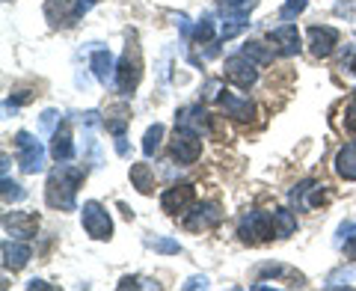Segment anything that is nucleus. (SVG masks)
<instances>
[{
  "mask_svg": "<svg viewBox=\"0 0 356 291\" xmlns=\"http://www.w3.org/2000/svg\"><path fill=\"white\" fill-rule=\"evenodd\" d=\"M83 182V170L81 166H72V164H60L57 170L48 175V187H44V199H48L51 208H60V211H74V196H77V187Z\"/></svg>",
  "mask_w": 356,
  "mask_h": 291,
  "instance_id": "obj_1",
  "label": "nucleus"
},
{
  "mask_svg": "<svg viewBox=\"0 0 356 291\" xmlns=\"http://www.w3.org/2000/svg\"><path fill=\"white\" fill-rule=\"evenodd\" d=\"M238 235L243 244H264L270 241L276 235V223H273V214L270 211H247L238 223Z\"/></svg>",
  "mask_w": 356,
  "mask_h": 291,
  "instance_id": "obj_2",
  "label": "nucleus"
},
{
  "mask_svg": "<svg viewBox=\"0 0 356 291\" xmlns=\"http://www.w3.org/2000/svg\"><path fill=\"white\" fill-rule=\"evenodd\" d=\"M143 81V60H140V48L134 42H128L122 60L116 63V89L122 95H134V89Z\"/></svg>",
  "mask_w": 356,
  "mask_h": 291,
  "instance_id": "obj_3",
  "label": "nucleus"
},
{
  "mask_svg": "<svg viewBox=\"0 0 356 291\" xmlns=\"http://www.w3.org/2000/svg\"><path fill=\"white\" fill-rule=\"evenodd\" d=\"M81 220H83V229L92 241H110V235H113V220H110L107 208L102 203H95V199L83 203Z\"/></svg>",
  "mask_w": 356,
  "mask_h": 291,
  "instance_id": "obj_4",
  "label": "nucleus"
},
{
  "mask_svg": "<svg viewBox=\"0 0 356 291\" xmlns=\"http://www.w3.org/2000/svg\"><path fill=\"white\" fill-rule=\"evenodd\" d=\"M15 152H18V164L24 173L36 175L44 170V146L33 137V134H27V131L15 134Z\"/></svg>",
  "mask_w": 356,
  "mask_h": 291,
  "instance_id": "obj_5",
  "label": "nucleus"
},
{
  "mask_svg": "<svg viewBox=\"0 0 356 291\" xmlns=\"http://www.w3.org/2000/svg\"><path fill=\"white\" fill-rule=\"evenodd\" d=\"M226 81L235 84L238 89H250L255 81H259V63H252L243 51L232 54L226 60Z\"/></svg>",
  "mask_w": 356,
  "mask_h": 291,
  "instance_id": "obj_6",
  "label": "nucleus"
},
{
  "mask_svg": "<svg viewBox=\"0 0 356 291\" xmlns=\"http://www.w3.org/2000/svg\"><path fill=\"white\" fill-rule=\"evenodd\" d=\"M202 155V134L196 131H187V128H175V137H172V158L178 164L191 166L199 161Z\"/></svg>",
  "mask_w": 356,
  "mask_h": 291,
  "instance_id": "obj_7",
  "label": "nucleus"
},
{
  "mask_svg": "<svg viewBox=\"0 0 356 291\" xmlns=\"http://www.w3.org/2000/svg\"><path fill=\"white\" fill-rule=\"evenodd\" d=\"M196 203V190L193 184H172L166 187L161 194V208L166 211L170 217H178V214H187Z\"/></svg>",
  "mask_w": 356,
  "mask_h": 291,
  "instance_id": "obj_8",
  "label": "nucleus"
},
{
  "mask_svg": "<svg viewBox=\"0 0 356 291\" xmlns=\"http://www.w3.org/2000/svg\"><path fill=\"white\" fill-rule=\"evenodd\" d=\"M321 203H327V184L315 182V178H306L291 190V205L297 211H312Z\"/></svg>",
  "mask_w": 356,
  "mask_h": 291,
  "instance_id": "obj_9",
  "label": "nucleus"
},
{
  "mask_svg": "<svg viewBox=\"0 0 356 291\" xmlns=\"http://www.w3.org/2000/svg\"><path fill=\"white\" fill-rule=\"evenodd\" d=\"M220 220H222V208L217 203H202V205H196L184 214V229L205 232V229H214Z\"/></svg>",
  "mask_w": 356,
  "mask_h": 291,
  "instance_id": "obj_10",
  "label": "nucleus"
},
{
  "mask_svg": "<svg viewBox=\"0 0 356 291\" xmlns=\"http://www.w3.org/2000/svg\"><path fill=\"white\" fill-rule=\"evenodd\" d=\"M306 36H309V51L312 54H315V57L318 60H327L330 57V54L332 51H336V45H339V30L336 27H309V33H306Z\"/></svg>",
  "mask_w": 356,
  "mask_h": 291,
  "instance_id": "obj_11",
  "label": "nucleus"
},
{
  "mask_svg": "<svg viewBox=\"0 0 356 291\" xmlns=\"http://www.w3.org/2000/svg\"><path fill=\"white\" fill-rule=\"evenodd\" d=\"M217 107L222 110L226 116L232 119H238V122H250L255 116V104L250 102V98H243V95H235V93H222L217 95Z\"/></svg>",
  "mask_w": 356,
  "mask_h": 291,
  "instance_id": "obj_12",
  "label": "nucleus"
},
{
  "mask_svg": "<svg viewBox=\"0 0 356 291\" xmlns=\"http://www.w3.org/2000/svg\"><path fill=\"white\" fill-rule=\"evenodd\" d=\"M175 128H187L196 134H208L211 131V116L202 104H187L175 113Z\"/></svg>",
  "mask_w": 356,
  "mask_h": 291,
  "instance_id": "obj_13",
  "label": "nucleus"
},
{
  "mask_svg": "<svg viewBox=\"0 0 356 291\" xmlns=\"http://www.w3.org/2000/svg\"><path fill=\"white\" fill-rule=\"evenodd\" d=\"M51 158L57 164L74 161V140H72V125L69 122H60L57 131L51 134Z\"/></svg>",
  "mask_w": 356,
  "mask_h": 291,
  "instance_id": "obj_14",
  "label": "nucleus"
},
{
  "mask_svg": "<svg viewBox=\"0 0 356 291\" xmlns=\"http://www.w3.org/2000/svg\"><path fill=\"white\" fill-rule=\"evenodd\" d=\"M44 18L51 21V27H69L81 18V13H77V3H69V0H48Z\"/></svg>",
  "mask_w": 356,
  "mask_h": 291,
  "instance_id": "obj_15",
  "label": "nucleus"
},
{
  "mask_svg": "<svg viewBox=\"0 0 356 291\" xmlns=\"http://www.w3.org/2000/svg\"><path fill=\"white\" fill-rule=\"evenodd\" d=\"M3 229L13 232V238H33L39 229V217L27 214V211H13V214L3 217Z\"/></svg>",
  "mask_w": 356,
  "mask_h": 291,
  "instance_id": "obj_16",
  "label": "nucleus"
},
{
  "mask_svg": "<svg viewBox=\"0 0 356 291\" xmlns=\"http://www.w3.org/2000/svg\"><path fill=\"white\" fill-rule=\"evenodd\" d=\"M267 39L280 45V51L285 54V57H294V54L303 51V42H300V33H297V27H294V24H288V21H285L282 27H276V30L267 33Z\"/></svg>",
  "mask_w": 356,
  "mask_h": 291,
  "instance_id": "obj_17",
  "label": "nucleus"
},
{
  "mask_svg": "<svg viewBox=\"0 0 356 291\" xmlns=\"http://www.w3.org/2000/svg\"><path fill=\"white\" fill-rule=\"evenodd\" d=\"M89 69L98 77L102 84H113L116 81V63H113V54L107 48H92V57H89Z\"/></svg>",
  "mask_w": 356,
  "mask_h": 291,
  "instance_id": "obj_18",
  "label": "nucleus"
},
{
  "mask_svg": "<svg viewBox=\"0 0 356 291\" xmlns=\"http://www.w3.org/2000/svg\"><path fill=\"white\" fill-rule=\"evenodd\" d=\"M30 255H33V250H30V244H21V241H3V267L9 271H21L27 262H30Z\"/></svg>",
  "mask_w": 356,
  "mask_h": 291,
  "instance_id": "obj_19",
  "label": "nucleus"
},
{
  "mask_svg": "<svg viewBox=\"0 0 356 291\" xmlns=\"http://www.w3.org/2000/svg\"><path fill=\"white\" fill-rule=\"evenodd\" d=\"M336 173L344 182H356V143L341 146L336 155Z\"/></svg>",
  "mask_w": 356,
  "mask_h": 291,
  "instance_id": "obj_20",
  "label": "nucleus"
},
{
  "mask_svg": "<svg viewBox=\"0 0 356 291\" xmlns=\"http://www.w3.org/2000/svg\"><path fill=\"white\" fill-rule=\"evenodd\" d=\"M131 182H134V187L140 190V194H152L154 190V173H152V166L149 164H134L131 166Z\"/></svg>",
  "mask_w": 356,
  "mask_h": 291,
  "instance_id": "obj_21",
  "label": "nucleus"
},
{
  "mask_svg": "<svg viewBox=\"0 0 356 291\" xmlns=\"http://www.w3.org/2000/svg\"><path fill=\"white\" fill-rule=\"evenodd\" d=\"M273 223H276V235H280V238H288V235H294V229H297V217H294V211H288V208H276Z\"/></svg>",
  "mask_w": 356,
  "mask_h": 291,
  "instance_id": "obj_22",
  "label": "nucleus"
},
{
  "mask_svg": "<svg viewBox=\"0 0 356 291\" xmlns=\"http://www.w3.org/2000/svg\"><path fill=\"white\" fill-rule=\"evenodd\" d=\"M161 140H163V125L154 122V125L146 131V137H143V155H146V158H154L161 149Z\"/></svg>",
  "mask_w": 356,
  "mask_h": 291,
  "instance_id": "obj_23",
  "label": "nucleus"
},
{
  "mask_svg": "<svg viewBox=\"0 0 356 291\" xmlns=\"http://www.w3.org/2000/svg\"><path fill=\"white\" fill-rule=\"evenodd\" d=\"M250 27V21L247 18H238V15H226V21H222V27H220V39L222 42H229V39H235L241 36L243 30Z\"/></svg>",
  "mask_w": 356,
  "mask_h": 291,
  "instance_id": "obj_24",
  "label": "nucleus"
},
{
  "mask_svg": "<svg viewBox=\"0 0 356 291\" xmlns=\"http://www.w3.org/2000/svg\"><path fill=\"white\" fill-rule=\"evenodd\" d=\"M128 107H116L113 110V116H107L104 119V125H107V131L113 134V137H122V134H125V128H128Z\"/></svg>",
  "mask_w": 356,
  "mask_h": 291,
  "instance_id": "obj_25",
  "label": "nucleus"
},
{
  "mask_svg": "<svg viewBox=\"0 0 356 291\" xmlns=\"http://www.w3.org/2000/svg\"><path fill=\"white\" fill-rule=\"evenodd\" d=\"M241 51L247 54L252 63H259V65H267V63L273 60V51H267V48H264V42H247Z\"/></svg>",
  "mask_w": 356,
  "mask_h": 291,
  "instance_id": "obj_26",
  "label": "nucleus"
},
{
  "mask_svg": "<svg viewBox=\"0 0 356 291\" xmlns=\"http://www.w3.org/2000/svg\"><path fill=\"white\" fill-rule=\"evenodd\" d=\"M27 194H24V187H21L18 182H13L6 173H3V203L9 205V203H21Z\"/></svg>",
  "mask_w": 356,
  "mask_h": 291,
  "instance_id": "obj_27",
  "label": "nucleus"
},
{
  "mask_svg": "<svg viewBox=\"0 0 356 291\" xmlns=\"http://www.w3.org/2000/svg\"><path fill=\"white\" fill-rule=\"evenodd\" d=\"M309 0H285V6L280 9V21H294L306 9Z\"/></svg>",
  "mask_w": 356,
  "mask_h": 291,
  "instance_id": "obj_28",
  "label": "nucleus"
},
{
  "mask_svg": "<svg viewBox=\"0 0 356 291\" xmlns=\"http://www.w3.org/2000/svg\"><path fill=\"white\" fill-rule=\"evenodd\" d=\"M149 247H154L163 255H178V253H181V244L172 241V238H154V241H149Z\"/></svg>",
  "mask_w": 356,
  "mask_h": 291,
  "instance_id": "obj_29",
  "label": "nucleus"
},
{
  "mask_svg": "<svg viewBox=\"0 0 356 291\" xmlns=\"http://www.w3.org/2000/svg\"><path fill=\"white\" fill-rule=\"evenodd\" d=\"M353 238H356V223L353 220L341 223V226H339V238H336V247H344V244L353 241Z\"/></svg>",
  "mask_w": 356,
  "mask_h": 291,
  "instance_id": "obj_30",
  "label": "nucleus"
},
{
  "mask_svg": "<svg viewBox=\"0 0 356 291\" xmlns=\"http://www.w3.org/2000/svg\"><path fill=\"white\" fill-rule=\"evenodd\" d=\"M259 274H264V276H294V271H288L285 265H261Z\"/></svg>",
  "mask_w": 356,
  "mask_h": 291,
  "instance_id": "obj_31",
  "label": "nucleus"
},
{
  "mask_svg": "<svg viewBox=\"0 0 356 291\" xmlns=\"http://www.w3.org/2000/svg\"><path fill=\"white\" fill-rule=\"evenodd\" d=\"M341 279H356V267H348V271L332 274V276H330V283H327V288H339V285H344Z\"/></svg>",
  "mask_w": 356,
  "mask_h": 291,
  "instance_id": "obj_32",
  "label": "nucleus"
},
{
  "mask_svg": "<svg viewBox=\"0 0 356 291\" xmlns=\"http://www.w3.org/2000/svg\"><path fill=\"white\" fill-rule=\"evenodd\" d=\"M119 288H158L154 283H146V279H140V276H125L119 283Z\"/></svg>",
  "mask_w": 356,
  "mask_h": 291,
  "instance_id": "obj_33",
  "label": "nucleus"
},
{
  "mask_svg": "<svg viewBox=\"0 0 356 291\" xmlns=\"http://www.w3.org/2000/svg\"><path fill=\"white\" fill-rule=\"evenodd\" d=\"M57 119H60L57 110H44V113H42V134H54L51 128H54V122H57Z\"/></svg>",
  "mask_w": 356,
  "mask_h": 291,
  "instance_id": "obj_34",
  "label": "nucleus"
},
{
  "mask_svg": "<svg viewBox=\"0 0 356 291\" xmlns=\"http://www.w3.org/2000/svg\"><path fill=\"white\" fill-rule=\"evenodd\" d=\"M344 128H348V134H356V104L344 110Z\"/></svg>",
  "mask_w": 356,
  "mask_h": 291,
  "instance_id": "obj_35",
  "label": "nucleus"
},
{
  "mask_svg": "<svg viewBox=\"0 0 356 291\" xmlns=\"http://www.w3.org/2000/svg\"><path fill=\"white\" fill-rule=\"evenodd\" d=\"M341 65H344V69H350V72L356 74V48H348V54L341 57Z\"/></svg>",
  "mask_w": 356,
  "mask_h": 291,
  "instance_id": "obj_36",
  "label": "nucleus"
},
{
  "mask_svg": "<svg viewBox=\"0 0 356 291\" xmlns=\"http://www.w3.org/2000/svg\"><path fill=\"white\" fill-rule=\"evenodd\" d=\"M184 288H187V291H191V288H208V276H191V279L184 283Z\"/></svg>",
  "mask_w": 356,
  "mask_h": 291,
  "instance_id": "obj_37",
  "label": "nucleus"
},
{
  "mask_svg": "<svg viewBox=\"0 0 356 291\" xmlns=\"http://www.w3.org/2000/svg\"><path fill=\"white\" fill-rule=\"evenodd\" d=\"M98 3V0H77V13H81V15H86L89 13V9H92Z\"/></svg>",
  "mask_w": 356,
  "mask_h": 291,
  "instance_id": "obj_38",
  "label": "nucleus"
},
{
  "mask_svg": "<svg viewBox=\"0 0 356 291\" xmlns=\"http://www.w3.org/2000/svg\"><path fill=\"white\" fill-rule=\"evenodd\" d=\"M344 255H348V259H356V238L344 244Z\"/></svg>",
  "mask_w": 356,
  "mask_h": 291,
  "instance_id": "obj_39",
  "label": "nucleus"
},
{
  "mask_svg": "<svg viewBox=\"0 0 356 291\" xmlns=\"http://www.w3.org/2000/svg\"><path fill=\"white\" fill-rule=\"evenodd\" d=\"M27 288H51V285H48V283H42V279H30Z\"/></svg>",
  "mask_w": 356,
  "mask_h": 291,
  "instance_id": "obj_40",
  "label": "nucleus"
},
{
  "mask_svg": "<svg viewBox=\"0 0 356 291\" xmlns=\"http://www.w3.org/2000/svg\"><path fill=\"white\" fill-rule=\"evenodd\" d=\"M222 3H243V0H222Z\"/></svg>",
  "mask_w": 356,
  "mask_h": 291,
  "instance_id": "obj_41",
  "label": "nucleus"
}]
</instances>
